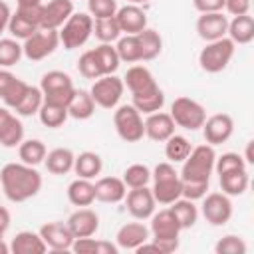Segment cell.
Listing matches in <instances>:
<instances>
[{"label": "cell", "mask_w": 254, "mask_h": 254, "mask_svg": "<svg viewBox=\"0 0 254 254\" xmlns=\"http://www.w3.org/2000/svg\"><path fill=\"white\" fill-rule=\"evenodd\" d=\"M40 89H42L44 101L56 103V105H65V107L75 91L71 77L60 69H52V71L44 73L42 81H40Z\"/></svg>", "instance_id": "8992f818"}, {"label": "cell", "mask_w": 254, "mask_h": 254, "mask_svg": "<svg viewBox=\"0 0 254 254\" xmlns=\"http://www.w3.org/2000/svg\"><path fill=\"white\" fill-rule=\"evenodd\" d=\"M169 208H171L173 216L177 218L181 230L194 226L196 220H198V208H196L194 200H189V198H183V196H181V198H177L175 202H171Z\"/></svg>", "instance_id": "836d02e7"}, {"label": "cell", "mask_w": 254, "mask_h": 254, "mask_svg": "<svg viewBox=\"0 0 254 254\" xmlns=\"http://www.w3.org/2000/svg\"><path fill=\"white\" fill-rule=\"evenodd\" d=\"M234 50H236V44L228 36H224L220 40H214V42H206V46L198 54V64L204 71L218 73L230 64V60L234 56Z\"/></svg>", "instance_id": "5b68a950"}, {"label": "cell", "mask_w": 254, "mask_h": 254, "mask_svg": "<svg viewBox=\"0 0 254 254\" xmlns=\"http://www.w3.org/2000/svg\"><path fill=\"white\" fill-rule=\"evenodd\" d=\"M71 14H73L71 0H50L48 4H42V28L60 30Z\"/></svg>", "instance_id": "ffe728a7"}, {"label": "cell", "mask_w": 254, "mask_h": 254, "mask_svg": "<svg viewBox=\"0 0 254 254\" xmlns=\"http://www.w3.org/2000/svg\"><path fill=\"white\" fill-rule=\"evenodd\" d=\"M93 56H95V62H97V65L101 69V75L115 73L119 64H121L113 44H99L97 48H93Z\"/></svg>", "instance_id": "d590c367"}, {"label": "cell", "mask_w": 254, "mask_h": 254, "mask_svg": "<svg viewBox=\"0 0 254 254\" xmlns=\"http://www.w3.org/2000/svg\"><path fill=\"white\" fill-rule=\"evenodd\" d=\"M252 2L250 0H224V10L232 16H242L250 12Z\"/></svg>", "instance_id": "f5cc1de1"}, {"label": "cell", "mask_w": 254, "mask_h": 254, "mask_svg": "<svg viewBox=\"0 0 254 254\" xmlns=\"http://www.w3.org/2000/svg\"><path fill=\"white\" fill-rule=\"evenodd\" d=\"M77 71L85 77V79H97L101 77V69L95 62V56H93V50H87L79 56L77 60Z\"/></svg>", "instance_id": "7dc6e473"}, {"label": "cell", "mask_w": 254, "mask_h": 254, "mask_svg": "<svg viewBox=\"0 0 254 254\" xmlns=\"http://www.w3.org/2000/svg\"><path fill=\"white\" fill-rule=\"evenodd\" d=\"M93 187H95V200L107 204L121 202L127 194V187L119 177H101L97 179V183H93Z\"/></svg>", "instance_id": "cb8c5ba5"}, {"label": "cell", "mask_w": 254, "mask_h": 254, "mask_svg": "<svg viewBox=\"0 0 254 254\" xmlns=\"http://www.w3.org/2000/svg\"><path fill=\"white\" fill-rule=\"evenodd\" d=\"M151 240V232L143 222H127L117 230L115 242L123 250H137L143 242Z\"/></svg>", "instance_id": "603a6c76"}, {"label": "cell", "mask_w": 254, "mask_h": 254, "mask_svg": "<svg viewBox=\"0 0 254 254\" xmlns=\"http://www.w3.org/2000/svg\"><path fill=\"white\" fill-rule=\"evenodd\" d=\"M93 113H95V101L91 93L85 89H75L67 103V115L83 121V119H89Z\"/></svg>", "instance_id": "4dcf8cb0"}, {"label": "cell", "mask_w": 254, "mask_h": 254, "mask_svg": "<svg viewBox=\"0 0 254 254\" xmlns=\"http://www.w3.org/2000/svg\"><path fill=\"white\" fill-rule=\"evenodd\" d=\"M117 0H87V14L97 20V18H109L115 16L117 12Z\"/></svg>", "instance_id": "681fc988"}, {"label": "cell", "mask_w": 254, "mask_h": 254, "mask_svg": "<svg viewBox=\"0 0 254 254\" xmlns=\"http://www.w3.org/2000/svg\"><path fill=\"white\" fill-rule=\"evenodd\" d=\"M0 189L12 202H24L42 189V175L26 163H8L0 171Z\"/></svg>", "instance_id": "6da1fadb"}, {"label": "cell", "mask_w": 254, "mask_h": 254, "mask_svg": "<svg viewBox=\"0 0 254 254\" xmlns=\"http://www.w3.org/2000/svg\"><path fill=\"white\" fill-rule=\"evenodd\" d=\"M149 232L153 240H179L181 226L173 216L171 208H163L159 212H153Z\"/></svg>", "instance_id": "2e32d148"}, {"label": "cell", "mask_w": 254, "mask_h": 254, "mask_svg": "<svg viewBox=\"0 0 254 254\" xmlns=\"http://www.w3.org/2000/svg\"><path fill=\"white\" fill-rule=\"evenodd\" d=\"M234 133V121L228 113H214L204 119L202 123V135L204 141L212 147L226 143Z\"/></svg>", "instance_id": "4fadbf2b"}, {"label": "cell", "mask_w": 254, "mask_h": 254, "mask_svg": "<svg viewBox=\"0 0 254 254\" xmlns=\"http://www.w3.org/2000/svg\"><path fill=\"white\" fill-rule=\"evenodd\" d=\"M38 117H40L42 125H46L50 129H58V127H62L65 123V119L69 115H67V107L65 105H56V103L44 101L40 111H38Z\"/></svg>", "instance_id": "74e56055"}, {"label": "cell", "mask_w": 254, "mask_h": 254, "mask_svg": "<svg viewBox=\"0 0 254 254\" xmlns=\"http://www.w3.org/2000/svg\"><path fill=\"white\" fill-rule=\"evenodd\" d=\"M244 161H246V163H254V159H252V141H248V145H246V155H244Z\"/></svg>", "instance_id": "680465c9"}, {"label": "cell", "mask_w": 254, "mask_h": 254, "mask_svg": "<svg viewBox=\"0 0 254 254\" xmlns=\"http://www.w3.org/2000/svg\"><path fill=\"white\" fill-rule=\"evenodd\" d=\"M67 228L71 230L73 238H81V236H93L99 228V216L95 210L81 206L75 212L69 214V218L65 220Z\"/></svg>", "instance_id": "d6986e66"}, {"label": "cell", "mask_w": 254, "mask_h": 254, "mask_svg": "<svg viewBox=\"0 0 254 254\" xmlns=\"http://www.w3.org/2000/svg\"><path fill=\"white\" fill-rule=\"evenodd\" d=\"M101 169H103V161L93 151H83L73 161V171L81 179H89L91 181V179H95L101 173Z\"/></svg>", "instance_id": "1f68e13d"}, {"label": "cell", "mask_w": 254, "mask_h": 254, "mask_svg": "<svg viewBox=\"0 0 254 254\" xmlns=\"http://www.w3.org/2000/svg\"><path fill=\"white\" fill-rule=\"evenodd\" d=\"M151 181H153V196L159 204L169 206L171 202H175L177 198H181L183 192V181L177 173V169L173 167V163L165 161L159 163L153 171H151Z\"/></svg>", "instance_id": "3957f363"}, {"label": "cell", "mask_w": 254, "mask_h": 254, "mask_svg": "<svg viewBox=\"0 0 254 254\" xmlns=\"http://www.w3.org/2000/svg\"><path fill=\"white\" fill-rule=\"evenodd\" d=\"M73 161H75V155L67 147L52 149L50 153H46V159H44L46 169L52 175H67L69 171H73Z\"/></svg>", "instance_id": "f546056e"}, {"label": "cell", "mask_w": 254, "mask_h": 254, "mask_svg": "<svg viewBox=\"0 0 254 254\" xmlns=\"http://www.w3.org/2000/svg\"><path fill=\"white\" fill-rule=\"evenodd\" d=\"M10 16H12V12H10V6H8L4 0H0V36L4 34V30H8V22H10Z\"/></svg>", "instance_id": "11a10c76"}, {"label": "cell", "mask_w": 254, "mask_h": 254, "mask_svg": "<svg viewBox=\"0 0 254 254\" xmlns=\"http://www.w3.org/2000/svg\"><path fill=\"white\" fill-rule=\"evenodd\" d=\"M14 73L12 71H8L6 67H0V97H2V93L8 89V85L14 81Z\"/></svg>", "instance_id": "9f6ffc18"}, {"label": "cell", "mask_w": 254, "mask_h": 254, "mask_svg": "<svg viewBox=\"0 0 254 254\" xmlns=\"http://www.w3.org/2000/svg\"><path fill=\"white\" fill-rule=\"evenodd\" d=\"M28 83L26 81H22V79H18V77H14V81L8 85V89L2 93V101L6 103V107H10V109H14L18 103H20V99L24 97V93L28 91Z\"/></svg>", "instance_id": "c3c4849f"}, {"label": "cell", "mask_w": 254, "mask_h": 254, "mask_svg": "<svg viewBox=\"0 0 254 254\" xmlns=\"http://www.w3.org/2000/svg\"><path fill=\"white\" fill-rule=\"evenodd\" d=\"M113 125L117 135L125 141V143H137L145 137V121L143 115L131 105H119L113 113Z\"/></svg>", "instance_id": "52a82bcc"}, {"label": "cell", "mask_w": 254, "mask_h": 254, "mask_svg": "<svg viewBox=\"0 0 254 254\" xmlns=\"http://www.w3.org/2000/svg\"><path fill=\"white\" fill-rule=\"evenodd\" d=\"M216 153L214 147L204 143L190 149L189 157L183 161V169L179 173L181 181H194V183H210V175L214 171Z\"/></svg>", "instance_id": "7a4b0ae2"}, {"label": "cell", "mask_w": 254, "mask_h": 254, "mask_svg": "<svg viewBox=\"0 0 254 254\" xmlns=\"http://www.w3.org/2000/svg\"><path fill=\"white\" fill-rule=\"evenodd\" d=\"M58 46H60V32H58V30L40 28V30H36L30 38L24 40L22 52H24V56H26L28 60L40 62V60L52 56Z\"/></svg>", "instance_id": "8fae6325"}, {"label": "cell", "mask_w": 254, "mask_h": 254, "mask_svg": "<svg viewBox=\"0 0 254 254\" xmlns=\"http://www.w3.org/2000/svg\"><path fill=\"white\" fill-rule=\"evenodd\" d=\"M22 56V44L16 38H0V67L16 65Z\"/></svg>", "instance_id": "ee69618b"}, {"label": "cell", "mask_w": 254, "mask_h": 254, "mask_svg": "<svg viewBox=\"0 0 254 254\" xmlns=\"http://www.w3.org/2000/svg\"><path fill=\"white\" fill-rule=\"evenodd\" d=\"M192 6H194L200 14L222 12V10H224V0H192Z\"/></svg>", "instance_id": "db71d44e"}, {"label": "cell", "mask_w": 254, "mask_h": 254, "mask_svg": "<svg viewBox=\"0 0 254 254\" xmlns=\"http://www.w3.org/2000/svg\"><path fill=\"white\" fill-rule=\"evenodd\" d=\"M123 91H125L123 79L113 75V73L93 79V85L89 89L95 105H99L103 109H115L123 97Z\"/></svg>", "instance_id": "9c48e42d"}, {"label": "cell", "mask_w": 254, "mask_h": 254, "mask_svg": "<svg viewBox=\"0 0 254 254\" xmlns=\"http://www.w3.org/2000/svg\"><path fill=\"white\" fill-rule=\"evenodd\" d=\"M220 179V189L224 194L228 196H240L246 192L248 189V173L246 169H236V171H228V173H222L218 175Z\"/></svg>", "instance_id": "d6a6232c"}, {"label": "cell", "mask_w": 254, "mask_h": 254, "mask_svg": "<svg viewBox=\"0 0 254 254\" xmlns=\"http://www.w3.org/2000/svg\"><path fill=\"white\" fill-rule=\"evenodd\" d=\"M42 0H18V6H38Z\"/></svg>", "instance_id": "91938a15"}, {"label": "cell", "mask_w": 254, "mask_h": 254, "mask_svg": "<svg viewBox=\"0 0 254 254\" xmlns=\"http://www.w3.org/2000/svg\"><path fill=\"white\" fill-rule=\"evenodd\" d=\"M208 190V183H194V181H183V198L189 200H200Z\"/></svg>", "instance_id": "f907efd6"}, {"label": "cell", "mask_w": 254, "mask_h": 254, "mask_svg": "<svg viewBox=\"0 0 254 254\" xmlns=\"http://www.w3.org/2000/svg\"><path fill=\"white\" fill-rule=\"evenodd\" d=\"M139 38V46H141V62H149L155 60L161 50H163V38L157 30L153 28H145L143 32L137 34Z\"/></svg>", "instance_id": "e575fe53"}, {"label": "cell", "mask_w": 254, "mask_h": 254, "mask_svg": "<svg viewBox=\"0 0 254 254\" xmlns=\"http://www.w3.org/2000/svg\"><path fill=\"white\" fill-rule=\"evenodd\" d=\"M58 32L60 44H64L65 50L81 48L93 34V18L87 12H73Z\"/></svg>", "instance_id": "277c9868"}, {"label": "cell", "mask_w": 254, "mask_h": 254, "mask_svg": "<svg viewBox=\"0 0 254 254\" xmlns=\"http://www.w3.org/2000/svg\"><path fill=\"white\" fill-rule=\"evenodd\" d=\"M38 232H40L42 240L46 242V246H48L50 250H54V252H65V250H71L73 234H71V230L67 228L65 222H60V220L46 222Z\"/></svg>", "instance_id": "9a60e30c"}, {"label": "cell", "mask_w": 254, "mask_h": 254, "mask_svg": "<svg viewBox=\"0 0 254 254\" xmlns=\"http://www.w3.org/2000/svg\"><path fill=\"white\" fill-rule=\"evenodd\" d=\"M246 242L240 238V236H236V234H226V236H222L218 242H216V246H214V252L216 254H246Z\"/></svg>", "instance_id": "f6af8a7d"}, {"label": "cell", "mask_w": 254, "mask_h": 254, "mask_svg": "<svg viewBox=\"0 0 254 254\" xmlns=\"http://www.w3.org/2000/svg\"><path fill=\"white\" fill-rule=\"evenodd\" d=\"M93 34L101 44H113L121 38V28H119L115 16L97 18V20H93Z\"/></svg>", "instance_id": "f35d334b"}, {"label": "cell", "mask_w": 254, "mask_h": 254, "mask_svg": "<svg viewBox=\"0 0 254 254\" xmlns=\"http://www.w3.org/2000/svg\"><path fill=\"white\" fill-rule=\"evenodd\" d=\"M202 216L212 226H224L232 218V202L224 192H208L202 196Z\"/></svg>", "instance_id": "7c38bea8"}, {"label": "cell", "mask_w": 254, "mask_h": 254, "mask_svg": "<svg viewBox=\"0 0 254 254\" xmlns=\"http://www.w3.org/2000/svg\"><path fill=\"white\" fill-rule=\"evenodd\" d=\"M67 200L73 206H77V208L91 206L93 200H95V187H93V183L89 179H81V177L71 181L69 187H67Z\"/></svg>", "instance_id": "f1b7e54d"}, {"label": "cell", "mask_w": 254, "mask_h": 254, "mask_svg": "<svg viewBox=\"0 0 254 254\" xmlns=\"http://www.w3.org/2000/svg\"><path fill=\"white\" fill-rule=\"evenodd\" d=\"M226 30H228V18L222 12L200 14L196 20V32L204 42H214L224 38Z\"/></svg>", "instance_id": "ac0fdd59"}, {"label": "cell", "mask_w": 254, "mask_h": 254, "mask_svg": "<svg viewBox=\"0 0 254 254\" xmlns=\"http://www.w3.org/2000/svg\"><path fill=\"white\" fill-rule=\"evenodd\" d=\"M127 202V210L133 218L137 220H147L153 216L155 208H157V200L151 192L149 187H137V189H129V192L123 198Z\"/></svg>", "instance_id": "5bb4252c"}, {"label": "cell", "mask_w": 254, "mask_h": 254, "mask_svg": "<svg viewBox=\"0 0 254 254\" xmlns=\"http://www.w3.org/2000/svg\"><path fill=\"white\" fill-rule=\"evenodd\" d=\"M10 252V246L4 242V236L0 234V254H8Z\"/></svg>", "instance_id": "94428289"}, {"label": "cell", "mask_w": 254, "mask_h": 254, "mask_svg": "<svg viewBox=\"0 0 254 254\" xmlns=\"http://www.w3.org/2000/svg\"><path fill=\"white\" fill-rule=\"evenodd\" d=\"M71 250H73L75 254H99V240H95V238H91V236L73 238Z\"/></svg>", "instance_id": "816d5d0a"}, {"label": "cell", "mask_w": 254, "mask_h": 254, "mask_svg": "<svg viewBox=\"0 0 254 254\" xmlns=\"http://www.w3.org/2000/svg\"><path fill=\"white\" fill-rule=\"evenodd\" d=\"M123 183L127 189H137V187H147L151 183V169L141 163H133L125 169L123 173Z\"/></svg>", "instance_id": "7bdbcfd3"}, {"label": "cell", "mask_w": 254, "mask_h": 254, "mask_svg": "<svg viewBox=\"0 0 254 254\" xmlns=\"http://www.w3.org/2000/svg\"><path fill=\"white\" fill-rule=\"evenodd\" d=\"M0 190H2V189H0Z\"/></svg>", "instance_id": "be15d7a7"}, {"label": "cell", "mask_w": 254, "mask_h": 254, "mask_svg": "<svg viewBox=\"0 0 254 254\" xmlns=\"http://www.w3.org/2000/svg\"><path fill=\"white\" fill-rule=\"evenodd\" d=\"M147 2H151V0H127V4H147Z\"/></svg>", "instance_id": "6125c7cd"}, {"label": "cell", "mask_w": 254, "mask_h": 254, "mask_svg": "<svg viewBox=\"0 0 254 254\" xmlns=\"http://www.w3.org/2000/svg\"><path fill=\"white\" fill-rule=\"evenodd\" d=\"M42 103H44L42 89H40V87L30 85V87H28V91L24 93V97L20 99V103L14 107V111H16L20 117H32L34 113H38V111H40Z\"/></svg>", "instance_id": "b9f144b4"}, {"label": "cell", "mask_w": 254, "mask_h": 254, "mask_svg": "<svg viewBox=\"0 0 254 254\" xmlns=\"http://www.w3.org/2000/svg\"><path fill=\"white\" fill-rule=\"evenodd\" d=\"M22 141H24L22 121L8 107H0V145L12 149L18 147Z\"/></svg>", "instance_id": "e0dca14e"}, {"label": "cell", "mask_w": 254, "mask_h": 254, "mask_svg": "<svg viewBox=\"0 0 254 254\" xmlns=\"http://www.w3.org/2000/svg\"><path fill=\"white\" fill-rule=\"evenodd\" d=\"M171 117H173L175 125H179L187 131H196L202 127V123L206 119V109L198 101L181 95L171 103Z\"/></svg>", "instance_id": "ba28073f"}, {"label": "cell", "mask_w": 254, "mask_h": 254, "mask_svg": "<svg viewBox=\"0 0 254 254\" xmlns=\"http://www.w3.org/2000/svg\"><path fill=\"white\" fill-rule=\"evenodd\" d=\"M10 222H12V216H10V210L6 206H0V234L4 236L6 230L10 228Z\"/></svg>", "instance_id": "6f0895ef"}, {"label": "cell", "mask_w": 254, "mask_h": 254, "mask_svg": "<svg viewBox=\"0 0 254 254\" xmlns=\"http://www.w3.org/2000/svg\"><path fill=\"white\" fill-rule=\"evenodd\" d=\"M226 36L238 44V46H246L254 40V18L250 14H242V16H234L232 20H228V30Z\"/></svg>", "instance_id": "4316f807"}, {"label": "cell", "mask_w": 254, "mask_h": 254, "mask_svg": "<svg viewBox=\"0 0 254 254\" xmlns=\"http://www.w3.org/2000/svg\"><path fill=\"white\" fill-rule=\"evenodd\" d=\"M123 83H125V87L131 91V95H133V93L149 91V89H153V87L159 85V83L155 81L153 73H151L145 65H131V67L127 69L125 77H123Z\"/></svg>", "instance_id": "484cf974"}, {"label": "cell", "mask_w": 254, "mask_h": 254, "mask_svg": "<svg viewBox=\"0 0 254 254\" xmlns=\"http://www.w3.org/2000/svg\"><path fill=\"white\" fill-rule=\"evenodd\" d=\"M175 127L177 125H175L171 113L155 111V113H149L145 119V137H149L151 141L165 143L175 133Z\"/></svg>", "instance_id": "7402d4cb"}, {"label": "cell", "mask_w": 254, "mask_h": 254, "mask_svg": "<svg viewBox=\"0 0 254 254\" xmlns=\"http://www.w3.org/2000/svg\"><path fill=\"white\" fill-rule=\"evenodd\" d=\"M190 149L192 147H190L189 139L183 137V135H177V133H173L165 141V157H167L169 163H183L189 157Z\"/></svg>", "instance_id": "ab89813d"}, {"label": "cell", "mask_w": 254, "mask_h": 254, "mask_svg": "<svg viewBox=\"0 0 254 254\" xmlns=\"http://www.w3.org/2000/svg\"><path fill=\"white\" fill-rule=\"evenodd\" d=\"M48 250L46 242L42 240L40 232L22 230L10 242V252L14 254H44Z\"/></svg>", "instance_id": "d4e9b609"}, {"label": "cell", "mask_w": 254, "mask_h": 254, "mask_svg": "<svg viewBox=\"0 0 254 254\" xmlns=\"http://www.w3.org/2000/svg\"><path fill=\"white\" fill-rule=\"evenodd\" d=\"M42 28V4L38 6H18L16 12L10 16L8 22V32L16 40H26L30 38L36 30Z\"/></svg>", "instance_id": "30bf717a"}, {"label": "cell", "mask_w": 254, "mask_h": 254, "mask_svg": "<svg viewBox=\"0 0 254 254\" xmlns=\"http://www.w3.org/2000/svg\"><path fill=\"white\" fill-rule=\"evenodd\" d=\"M46 145L40 141V139H24L20 145H18V155H20V161L26 163V165H40L44 163L46 159Z\"/></svg>", "instance_id": "8d00e7d4"}, {"label": "cell", "mask_w": 254, "mask_h": 254, "mask_svg": "<svg viewBox=\"0 0 254 254\" xmlns=\"http://www.w3.org/2000/svg\"><path fill=\"white\" fill-rule=\"evenodd\" d=\"M131 105L141 115H149V113L161 111L163 105H165V93H163V89L159 85L149 89V91H143V93H133L131 95Z\"/></svg>", "instance_id": "83f0119b"}, {"label": "cell", "mask_w": 254, "mask_h": 254, "mask_svg": "<svg viewBox=\"0 0 254 254\" xmlns=\"http://www.w3.org/2000/svg\"><path fill=\"white\" fill-rule=\"evenodd\" d=\"M115 20L121 28V34H139L147 28V14L137 4H125L117 8Z\"/></svg>", "instance_id": "44dd1931"}, {"label": "cell", "mask_w": 254, "mask_h": 254, "mask_svg": "<svg viewBox=\"0 0 254 254\" xmlns=\"http://www.w3.org/2000/svg\"><path fill=\"white\" fill-rule=\"evenodd\" d=\"M246 161H244V157L242 155H238V153H222L220 157H216V161H214V171L218 173V175H222V173H228V171H236V169H246Z\"/></svg>", "instance_id": "bcb514c9"}, {"label": "cell", "mask_w": 254, "mask_h": 254, "mask_svg": "<svg viewBox=\"0 0 254 254\" xmlns=\"http://www.w3.org/2000/svg\"><path fill=\"white\" fill-rule=\"evenodd\" d=\"M117 56L121 62H127V64H135V62H141V46H139V38L137 34H125L117 40Z\"/></svg>", "instance_id": "60d3db41"}]
</instances>
